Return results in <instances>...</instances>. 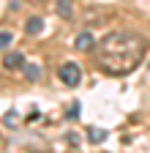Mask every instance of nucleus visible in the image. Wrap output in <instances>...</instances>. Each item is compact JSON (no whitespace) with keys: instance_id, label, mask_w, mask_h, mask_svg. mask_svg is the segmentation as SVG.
Returning a JSON list of instances; mask_svg holds the SVG:
<instances>
[{"instance_id":"obj_4","label":"nucleus","mask_w":150,"mask_h":153,"mask_svg":"<svg viewBox=\"0 0 150 153\" xmlns=\"http://www.w3.org/2000/svg\"><path fill=\"white\" fill-rule=\"evenodd\" d=\"M74 47H77L79 52H87V49H93V36H90V33H79L77 38H74Z\"/></svg>"},{"instance_id":"obj_3","label":"nucleus","mask_w":150,"mask_h":153,"mask_svg":"<svg viewBox=\"0 0 150 153\" xmlns=\"http://www.w3.org/2000/svg\"><path fill=\"white\" fill-rule=\"evenodd\" d=\"M3 66H6L8 71H19V68H25V57H22L19 52H11V55L3 57Z\"/></svg>"},{"instance_id":"obj_6","label":"nucleus","mask_w":150,"mask_h":153,"mask_svg":"<svg viewBox=\"0 0 150 153\" xmlns=\"http://www.w3.org/2000/svg\"><path fill=\"white\" fill-rule=\"evenodd\" d=\"M58 14L63 19H74V0H58Z\"/></svg>"},{"instance_id":"obj_7","label":"nucleus","mask_w":150,"mask_h":153,"mask_svg":"<svg viewBox=\"0 0 150 153\" xmlns=\"http://www.w3.org/2000/svg\"><path fill=\"white\" fill-rule=\"evenodd\" d=\"M25 74H27V79L35 82V79L41 76V68H38V66H25Z\"/></svg>"},{"instance_id":"obj_9","label":"nucleus","mask_w":150,"mask_h":153,"mask_svg":"<svg viewBox=\"0 0 150 153\" xmlns=\"http://www.w3.org/2000/svg\"><path fill=\"white\" fill-rule=\"evenodd\" d=\"M11 41H14V38H11V33H0V49H6Z\"/></svg>"},{"instance_id":"obj_5","label":"nucleus","mask_w":150,"mask_h":153,"mask_svg":"<svg viewBox=\"0 0 150 153\" xmlns=\"http://www.w3.org/2000/svg\"><path fill=\"white\" fill-rule=\"evenodd\" d=\"M25 30H27V36H38V33L44 30V19H41V16H30L27 25H25Z\"/></svg>"},{"instance_id":"obj_1","label":"nucleus","mask_w":150,"mask_h":153,"mask_svg":"<svg viewBox=\"0 0 150 153\" xmlns=\"http://www.w3.org/2000/svg\"><path fill=\"white\" fill-rule=\"evenodd\" d=\"M147 49H150V41L145 36L128 33V30H115L98 41L96 63L101 71H106L112 76H123V74H131L134 68H139Z\"/></svg>"},{"instance_id":"obj_8","label":"nucleus","mask_w":150,"mask_h":153,"mask_svg":"<svg viewBox=\"0 0 150 153\" xmlns=\"http://www.w3.org/2000/svg\"><path fill=\"white\" fill-rule=\"evenodd\" d=\"M87 137H90V142H101V140L106 137V131H98V128H90V131H87Z\"/></svg>"},{"instance_id":"obj_2","label":"nucleus","mask_w":150,"mask_h":153,"mask_svg":"<svg viewBox=\"0 0 150 153\" xmlns=\"http://www.w3.org/2000/svg\"><path fill=\"white\" fill-rule=\"evenodd\" d=\"M58 76H60V82H63V85L77 88V85H79V79H82V71H79V66H77V63H63V66L58 68Z\"/></svg>"}]
</instances>
